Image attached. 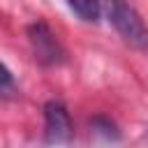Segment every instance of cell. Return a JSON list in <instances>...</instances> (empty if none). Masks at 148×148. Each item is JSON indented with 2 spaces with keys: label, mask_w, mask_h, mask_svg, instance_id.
<instances>
[{
  "label": "cell",
  "mask_w": 148,
  "mask_h": 148,
  "mask_svg": "<svg viewBox=\"0 0 148 148\" xmlns=\"http://www.w3.org/2000/svg\"><path fill=\"white\" fill-rule=\"evenodd\" d=\"M102 9L106 12L109 21L125 44L139 51H148V25L132 5H127L125 0H102Z\"/></svg>",
  "instance_id": "obj_1"
},
{
  "label": "cell",
  "mask_w": 148,
  "mask_h": 148,
  "mask_svg": "<svg viewBox=\"0 0 148 148\" xmlns=\"http://www.w3.org/2000/svg\"><path fill=\"white\" fill-rule=\"evenodd\" d=\"M28 39L32 44V51H35V58L44 65H58L62 62V49L56 39V35L49 30L46 23H32L28 28Z\"/></svg>",
  "instance_id": "obj_2"
},
{
  "label": "cell",
  "mask_w": 148,
  "mask_h": 148,
  "mask_svg": "<svg viewBox=\"0 0 148 148\" xmlns=\"http://www.w3.org/2000/svg\"><path fill=\"white\" fill-rule=\"evenodd\" d=\"M44 136L49 143H62L72 139V120L62 102L51 99L44 104Z\"/></svg>",
  "instance_id": "obj_3"
},
{
  "label": "cell",
  "mask_w": 148,
  "mask_h": 148,
  "mask_svg": "<svg viewBox=\"0 0 148 148\" xmlns=\"http://www.w3.org/2000/svg\"><path fill=\"white\" fill-rule=\"evenodd\" d=\"M67 5L81 21L88 23H95L102 14V0H67Z\"/></svg>",
  "instance_id": "obj_4"
},
{
  "label": "cell",
  "mask_w": 148,
  "mask_h": 148,
  "mask_svg": "<svg viewBox=\"0 0 148 148\" xmlns=\"http://www.w3.org/2000/svg\"><path fill=\"white\" fill-rule=\"evenodd\" d=\"M90 130L97 134V132H102L106 139H118V132H116V125L111 123V120H106V118H92L90 120Z\"/></svg>",
  "instance_id": "obj_5"
},
{
  "label": "cell",
  "mask_w": 148,
  "mask_h": 148,
  "mask_svg": "<svg viewBox=\"0 0 148 148\" xmlns=\"http://www.w3.org/2000/svg\"><path fill=\"white\" fill-rule=\"evenodd\" d=\"M2 90H5V95H9V90H12V74L7 67L2 69Z\"/></svg>",
  "instance_id": "obj_6"
}]
</instances>
